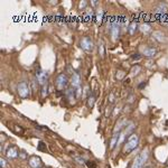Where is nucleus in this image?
I'll use <instances>...</instances> for the list:
<instances>
[{
	"label": "nucleus",
	"instance_id": "obj_4",
	"mask_svg": "<svg viewBox=\"0 0 168 168\" xmlns=\"http://www.w3.org/2000/svg\"><path fill=\"white\" fill-rule=\"evenodd\" d=\"M68 83H70V80H68V77H67L65 73L59 74L57 77H56V80H55V85H56V89L59 91H62V90L66 89Z\"/></svg>",
	"mask_w": 168,
	"mask_h": 168
},
{
	"label": "nucleus",
	"instance_id": "obj_14",
	"mask_svg": "<svg viewBox=\"0 0 168 168\" xmlns=\"http://www.w3.org/2000/svg\"><path fill=\"white\" fill-rule=\"evenodd\" d=\"M118 140H119V134H113L112 138H111V141H110V148L111 149H113L118 145Z\"/></svg>",
	"mask_w": 168,
	"mask_h": 168
},
{
	"label": "nucleus",
	"instance_id": "obj_21",
	"mask_svg": "<svg viewBox=\"0 0 168 168\" xmlns=\"http://www.w3.org/2000/svg\"><path fill=\"white\" fill-rule=\"evenodd\" d=\"M11 129L16 132V134H24V129L21 128L20 126H17V125H14V127H11Z\"/></svg>",
	"mask_w": 168,
	"mask_h": 168
},
{
	"label": "nucleus",
	"instance_id": "obj_12",
	"mask_svg": "<svg viewBox=\"0 0 168 168\" xmlns=\"http://www.w3.org/2000/svg\"><path fill=\"white\" fill-rule=\"evenodd\" d=\"M168 9V5L166 2H160L159 5L156 7V12L157 14H165Z\"/></svg>",
	"mask_w": 168,
	"mask_h": 168
},
{
	"label": "nucleus",
	"instance_id": "obj_25",
	"mask_svg": "<svg viewBox=\"0 0 168 168\" xmlns=\"http://www.w3.org/2000/svg\"><path fill=\"white\" fill-rule=\"evenodd\" d=\"M38 149H39V150H42V151H46V145L41 141L39 145H38Z\"/></svg>",
	"mask_w": 168,
	"mask_h": 168
},
{
	"label": "nucleus",
	"instance_id": "obj_9",
	"mask_svg": "<svg viewBox=\"0 0 168 168\" xmlns=\"http://www.w3.org/2000/svg\"><path fill=\"white\" fill-rule=\"evenodd\" d=\"M110 35L112 37V39L116 42L118 38H119V35H120V27L118 25V23L113 24V25L110 27Z\"/></svg>",
	"mask_w": 168,
	"mask_h": 168
},
{
	"label": "nucleus",
	"instance_id": "obj_17",
	"mask_svg": "<svg viewBox=\"0 0 168 168\" xmlns=\"http://www.w3.org/2000/svg\"><path fill=\"white\" fill-rule=\"evenodd\" d=\"M99 54H100V56L102 59H103L104 55H105V47H104L103 41H100V42H99Z\"/></svg>",
	"mask_w": 168,
	"mask_h": 168
},
{
	"label": "nucleus",
	"instance_id": "obj_32",
	"mask_svg": "<svg viewBox=\"0 0 168 168\" xmlns=\"http://www.w3.org/2000/svg\"><path fill=\"white\" fill-rule=\"evenodd\" d=\"M134 95H130V96H129V99H128V102H129V103H132V102H134Z\"/></svg>",
	"mask_w": 168,
	"mask_h": 168
},
{
	"label": "nucleus",
	"instance_id": "obj_29",
	"mask_svg": "<svg viewBox=\"0 0 168 168\" xmlns=\"http://www.w3.org/2000/svg\"><path fill=\"white\" fill-rule=\"evenodd\" d=\"M19 157H21V158H23V159H24V158H26V157H27V154H26V151H20V152H19Z\"/></svg>",
	"mask_w": 168,
	"mask_h": 168
},
{
	"label": "nucleus",
	"instance_id": "obj_26",
	"mask_svg": "<svg viewBox=\"0 0 168 168\" xmlns=\"http://www.w3.org/2000/svg\"><path fill=\"white\" fill-rule=\"evenodd\" d=\"M6 166H7V161H6V159L1 158V159H0V167H1V168H6Z\"/></svg>",
	"mask_w": 168,
	"mask_h": 168
},
{
	"label": "nucleus",
	"instance_id": "obj_18",
	"mask_svg": "<svg viewBox=\"0 0 168 168\" xmlns=\"http://www.w3.org/2000/svg\"><path fill=\"white\" fill-rule=\"evenodd\" d=\"M140 30L145 34H148L151 32V27H150V25H148V24H143V25L140 26Z\"/></svg>",
	"mask_w": 168,
	"mask_h": 168
},
{
	"label": "nucleus",
	"instance_id": "obj_30",
	"mask_svg": "<svg viewBox=\"0 0 168 168\" xmlns=\"http://www.w3.org/2000/svg\"><path fill=\"white\" fill-rule=\"evenodd\" d=\"M109 100H110V102H111V103H112V102H114V94H113V93H111V94H110Z\"/></svg>",
	"mask_w": 168,
	"mask_h": 168
},
{
	"label": "nucleus",
	"instance_id": "obj_2",
	"mask_svg": "<svg viewBox=\"0 0 168 168\" xmlns=\"http://www.w3.org/2000/svg\"><path fill=\"white\" fill-rule=\"evenodd\" d=\"M138 143H139V137L136 134H131L129 136L126 145H125V152L126 154H130L134 149H136Z\"/></svg>",
	"mask_w": 168,
	"mask_h": 168
},
{
	"label": "nucleus",
	"instance_id": "obj_6",
	"mask_svg": "<svg viewBox=\"0 0 168 168\" xmlns=\"http://www.w3.org/2000/svg\"><path fill=\"white\" fill-rule=\"evenodd\" d=\"M80 45H81V48L85 52H93L94 50V43L90 37H83L80 42Z\"/></svg>",
	"mask_w": 168,
	"mask_h": 168
},
{
	"label": "nucleus",
	"instance_id": "obj_19",
	"mask_svg": "<svg viewBox=\"0 0 168 168\" xmlns=\"http://www.w3.org/2000/svg\"><path fill=\"white\" fill-rule=\"evenodd\" d=\"M48 95V83L44 84L42 86V98H46Z\"/></svg>",
	"mask_w": 168,
	"mask_h": 168
},
{
	"label": "nucleus",
	"instance_id": "obj_1",
	"mask_svg": "<svg viewBox=\"0 0 168 168\" xmlns=\"http://www.w3.org/2000/svg\"><path fill=\"white\" fill-rule=\"evenodd\" d=\"M148 156H149L148 149H145V150H143L134 159L132 167L131 168H143V166H145V162H146L147 159H148Z\"/></svg>",
	"mask_w": 168,
	"mask_h": 168
},
{
	"label": "nucleus",
	"instance_id": "obj_33",
	"mask_svg": "<svg viewBox=\"0 0 168 168\" xmlns=\"http://www.w3.org/2000/svg\"><path fill=\"white\" fill-rule=\"evenodd\" d=\"M91 3H92V6H93V7H96V6L99 5V2H98L96 0H93V1H92V2H91Z\"/></svg>",
	"mask_w": 168,
	"mask_h": 168
},
{
	"label": "nucleus",
	"instance_id": "obj_7",
	"mask_svg": "<svg viewBox=\"0 0 168 168\" xmlns=\"http://www.w3.org/2000/svg\"><path fill=\"white\" fill-rule=\"evenodd\" d=\"M18 156H19V150H18L16 146H10L6 150V157L8 159H15Z\"/></svg>",
	"mask_w": 168,
	"mask_h": 168
},
{
	"label": "nucleus",
	"instance_id": "obj_22",
	"mask_svg": "<svg viewBox=\"0 0 168 168\" xmlns=\"http://www.w3.org/2000/svg\"><path fill=\"white\" fill-rule=\"evenodd\" d=\"M73 158L75 160L77 164H80V165H84L85 162H84V159L81 157V156H77V155H73Z\"/></svg>",
	"mask_w": 168,
	"mask_h": 168
},
{
	"label": "nucleus",
	"instance_id": "obj_23",
	"mask_svg": "<svg viewBox=\"0 0 168 168\" xmlns=\"http://www.w3.org/2000/svg\"><path fill=\"white\" fill-rule=\"evenodd\" d=\"M125 76H126V73H125L123 71H121V70L117 71V78L118 80H122Z\"/></svg>",
	"mask_w": 168,
	"mask_h": 168
},
{
	"label": "nucleus",
	"instance_id": "obj_8",
	"mask_svg": "<svg viewBox=\"0 0 168 168\" xmlns=\"http://www.w3.org/2000/svg\"><path fill=\"white\" fill-rule=\"evenodd\" d=\"M28 164L32 168H41L43 166L42 159L38 156H32L28 160Z\"/></svg>",
	"mask_w": 168,
	"mask_h": 168
},
{
	"label": "nucleus",
	"instance_id": "obj_3",
	"mask_svg": "<svg viewBox=\"0 0 168 168\" xmlns=\"http://www.w3.org/2000/svg\"><path fill=\"white\" fill-rule=\"evenodd\" d=\"M17 92H18L19 96L21 99L29 98L30 96V86H29V84L25 82V81L20 82V83L18 84V86H17Z\"/></svg>",
	"mask_w": 168,
	"mask_h": 168
},
{
	"label": "nucleus",
	"instance_id": "obj_34",
	"mask_svg": "<svg viewBox=\"0 0 168 168\" xmlns=\"http://www.w3.org/2000/svg\"><path fill=\"white\" fill-rule=\"evenodd\" d=\"M50 3H52V5H56V3H57V1H54V0H50Z\"/></svg>",
	"mask_w": 168,
	"mask_h": 168
},
{
	"label": "nucleus",
	"instance_id": "obj_35",
	"mask_svg": "<svg viewBox=\"0 0 168 168\" xmlns=\"http://www.w3.org/2000/svg\"><path fill=\"white\" fill-rule=\"evenodd\" d=\"M145 168H151V166H147V167H145Z\"/></svg>",
	"mask_w": 168,
	"mask_h": 168
},
{
	"label": "nucleus",
	"instance_id": "obj_15",
	"mask_svg": "<svg viewBox=\"0 0 168 168\" xmlns=\"http://www.w3.org/2000/svg\"><path fill=\"white\" fill-rule=\"evenodd\" d=\"M95 100H96V96L94 95V94H90L89 96H87V107L91 109L94 107V103H95Z\"/></svg>",
	"mask_w": 168,
	"mask_h": 168
},
{
	"label": "nucleus",
	"instance_id": "obj_27",
	"mask_svg": "<svg viewBox=\"0 0 168 168\" xmlns=\"http://www.w3.org/2000/svg\"><path fill=\"white\" fill-rule=\"evenodd\" d=\"M86 165H87V167H89V168H95V167H96V165H95L93 161H91V160L86 161Z\"/></svg>",
	"mask_w": 168,
	"mask_h": 168
},
{
	"label": "nucleus",
	"instance_id": "obj_11",
	"mask_svg": "<svg viewBox=\"0 0 168 168\" xmlns=\"http://www.w3.org/2000/svg\"><path fill=\"white\" fill-rule=\"evenodd\" d=\"M65 95H66V98L68 99V101H70L72 104H74V103H75V100L77 99V96H76L75 90H74L73 87L67 89L66 91H65Z\"/></svg>",
	"mask_w": 168,
	"mask_h": 168
},
{
	"label": "nucleus",
	"instance_id": "obj_31",
	"mask_svg": "<svg viewBox=\"0 0 168 168\" xmlns=\"http://www.w3.org/2000/svg\"><path fill=\"white\" fill-rule=\"evenodd\" d=\"M141 59V56H140L139 54H134V56H132V59H137V61H138V59Z\"/></svg>",
	"mask_w": 168,
	"mask_h": 168
},
{
	"label": "nucleus",
	"instance_id": "obj_16",
	"mask_svg": "<svg viewBox=\"0 0 168 168\" xmlns=\"http://www.w3.org/2000/svg\"><path fill=\"white\" fill-rule=\"evenodd\" d=\"M137 28H138V24H137L136 21H132V23L129 25V27H128V32H129V34L134 35V34L137 32Z\"/></svg>",
	"mask_w": 168,
	"mask_h": 168
},
{
	"label": "nucleus",
	"instance_id": "obj_13",
	"mask_svg": "<svg viewBox=\"0 0 168 168\" xmlns=\"http://www.w3.org/2000/svg\"><path fill=\"white\" fill-rule=\"evenodd\" d=\"M152 36H154V38L156 39V41H158L159 43H162L166 41V38H165V35L161 33V32H155V33L152 34Z\"/></svg>",
	"mask_w": 168,
	"mask_h": 168
},
{
	"label": "nucleus",
	"instance_id": "obj_5",
	"mask_svg": "<svg viewBox=\"0 0 168 168\" xmlns=\"http://www.w3.org/2000/svg\"><path fill=\"white\" fill-rule=\"evenodd\" d=\"M47 76H48V74L43 71L42 67L37 66V68H36V80H37V83L39 84V85H42V86L44 84H46L47 83Z\"/></svg>",
	"mask_w": 168,
	"mask_h": 168
},
{
	"label": "nucleus",
	"instance_id": "obj_28",
	"mask_svg": "<svg viewBox=\"0 0 168 168\" xmlns=\"http://www.w3.org/2000/svg\"><path fill=\"white\" fill-rule=\"evenodd\" d=\"M86 6H87V1H81L78 7H80V9H84Z\"/></svg>",
	"mask_w": 168,
	"mask_h": 168
},
{
	"label": "nucleus",
	"instance_id": "obj_24",
	"mask_svg": "<svg viewBox=\"0 0 168 168\" xmlns=\"http://www.w3.org/2000/svg\"><path fill=\"white\" fill-rule=\"evenodd\" d=\"M96 19H98V21H102V19H103V10H99L98 11V14H96Z\"/></svg>",
	"mask_w": 168,
	"mask_h": 168
},
{
	"label": "nucleus",
	"instance_id": "obj_10",
	"mask_svg": "<svg viewBox=\"0 0 168 168\" xmlns=\"http://www.w3.org/2000/svg\"><path fill=\"white\" fill-rule=\"evenodd\" d=\"M140 52H141V54L145 55L146 57H154L157 54V50H156V48H154V47H141L140 48Z\"/></svg>",
	"mask_w": 168,
	"mask_h": 168
},
{
	"label": "nucleus",
	"instance_id": "obj_20",
	"mask_svg": "<svg viewBox=\"0 0 168 168\" xmlns=\"http://www.w3.org/2000/svg\"><path fill=\"white\" fill-rule=\"evenodd\" d=\"M140 71H141V66L134 65V66H132V68H131V74H132V75H137V74H139Z\"/></svg>",
	"mask_w": 168,
	"mask_h": 168
}]
</instances>
